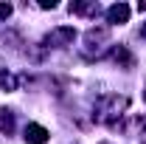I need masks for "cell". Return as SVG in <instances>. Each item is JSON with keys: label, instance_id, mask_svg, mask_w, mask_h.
I'll list each match as a JSON object with an SVG mask.
<instances>
[{"label": "cell", "instance_id": "6da1fadb", "mask_svg": "<svg viewBox=\"0 0 146 144\" xmlns=\"http://www.w3.org/2000/svg\"><path fill=\"white\" fill-rule=\"evenodd\" d=\"M129 108V99L127 96H104V99H98V105H96V119H104L107 127L112 122H118L121 116H124V110Z\"/></svg>", "mask_w": 146, "mask_h": 144}, {"label": "cell", "instance_id": "7a4b0ae2", "mask_svg": "<svg viewBox=\"0 0 146 144\" xmlns=\"http://www.w3.org/2000/svg\"><path fill=\"white\" fill-rule=\"evenodd\" d=\"M73 40H76V28L73 26H56V28H51L48 34H45V45L51 48H59V45H70Z\"/></svg>", "mask_w": 146, "mask_h": 144}, {"label": "cell", "instance_id": "3957f363", "mask_svg": "<svg viewBox=\"0 0 146 144\" xmlns=\"http://www.w3.org/2000/svg\"><path fill=\"white\" fill-rule=\"evenodd\" d=\"M68 9H70V14H79V17H98L101 14V6L96 0H73Z\"/></svg>", "mask_w": 146, "mask_h": 144}, {"label": "cell", "instance_id": "277c9868", "mask_svg": "<svg viewBox=\"0 0 146 144\" xmlns=\"http://www.w3.org/2000/svg\"><path fill=\"white\" fill-rule=\"evenodd\" d=\"M107 23L110 26H124V23H129V6L127 3H112L107 9Z\"/></svg>", "mask_w": 146, "mask_h": 144}, {"label": "cell", "instance_id": "5b68a950", "mask_svg": "<svg viewBox=\"0 0 146 144\" xmlns=\"http://www.w3.org/2000/svg\"><path fill=\"white\" fill-rule=\"evenodd\" d=\"M48 139H51V133L42 124H34V122L25 124V144H45Z\"/></svg>", "mask_w": 146, "mask_h": 144}, {"label": "cell", "instance_id": "8992f818", "mask_svg": "<svg viewBox=\"0 0 146 144\" xmlns=\"http://www.w3.org/2000/svg\"><path fill=\"white\" fill-rule=\"evenodd\" d=\"M0 133L3 136H11L14 133V113L9 108H3V105H0Z\"/></svg>", "mask_w": 146, "mask_h": 144}, {"label": "cell", "instance_id": "52a82bcc", "mask_svg": "<svg viewBox=\"0 0 146 144\" xmlns=\"http://www.w3.org/2000/svg\"><path fill=\"white\" fill-rule=\"evenodd\" d=\"M17 85H20V79L11 71H0V90L11 93V90H17Z\"/></svg>", "mask_w": 146, "mask_h": 144}, {"label": "cell", "instance_id": "ba28073f", "mask_svg": "<svg viewBox=\"0 0 146 144\" xmlns=\"http://www.w3.org/2000/svg\"><path fill=\"white\" fill-rule=\"evenodd\" d=\"M110 59H112V62H121V65H132V54H129L127 48H124V45H118V48H112V51H110Z\"/></svg>", "mask_w": 146, "mask_h": 144}, {"label": "cell", "instance_id": "9c48e42d", "mask_svg": "<svg viewBox=\"0 0 146 144\" xmlns=\"http://www.w3.org/2000/svg\"><path fill=\"white\" fill-rule=\"evenodd\" d=\"M107 37H110L107 28H90L84 40H87V45H96V42H107Z\"/></svg>", "mask_w": 146, "mask_h": 144}, {"label": "cell", "instance_id": "30bf717a", "mask_svg": "<svg viewBox=\"0 0 146 144\" xmlns=\"http://www.w3.org/2000/svg\"><path fill=\"white\" fill-rule=\"evenodd\" d=\"M11 11H14V6H11V3H0V23L11 17Z\"/></svg>", "mask_w": 146, "mask_h": 144}, {"label": "cell", "instance_id": "8fae6325", "mask_svg": "<svg viewBox=\"0 0 146 144\" xmlns=\"http://www.w3.org/2000/svg\"><path fill=\"white\" fill-rule=\"evenodd\" d=\"M39 9H56V0H39Z\"/></svg>", "mask_w": 146, "mask_h": 144}, {"label": "cell", "instance_id": "7c38bea8", "mask_svg": "<svg viewBox=\"0 0 146 144\" xmlns=\"http://www.w3.org/2000/svg\"><path fill=\"white\" fill-rule=\"evenodd\" d=\"M138 11H146V3H138Z\"/></svg>", "mask_w": 146, "mask_h": 144}, {"label": "cell", "instance_id": "4fadbf2b", "mask_svg": "<svg viewBox=\"0 0 146 144\" xmlns=\"http://www.w3.org/2000/svg\"><path fill=\"white\" fill-rule=\"evenodd\" d=\"M141 37H146V23H143V26H141Z\"/></svg>", "mask_w": 146, "mask_h": 144}, {"label": "cell", "instance_id": "5bb4252c", "mask_svg": "<svg viewBox=\"0 0 146 144\" xmlns=\"http://www.w3.org/2000/svg\"><path fill=\"white\" fill-rule=\"evenodd\" d=\"M143 102H146V85H143Z\"/></svg>", "mask_w": 146, "mask_h": 144}]
</instances>
